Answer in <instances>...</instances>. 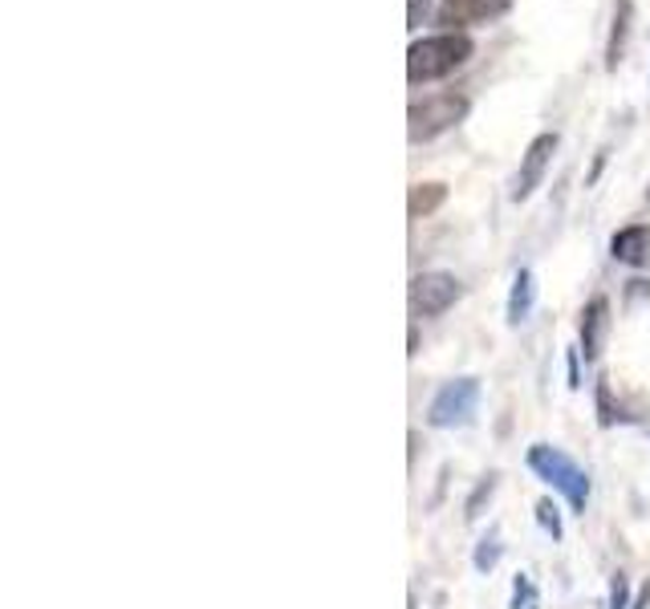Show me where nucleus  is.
<instances>
[{
	"instance_id": "nucleus-1",
	"label": "nucleus",
	"mask_w": 650,
	"mask_h": 609,
	"mask_svg": "<svg viewBox=\"0 0 650 609\" xmlns=\"http://www.w3.org/2000/svg\"><path fill=\"white\" fill-rule=\"evenodd\" d=\"M472 53H476V41L467 33H432V37H418L407 49V82L411 86L443 82L460 65H467Z\"/></svg>"
},
{
	"instance_id": "nucleus-2",
	"label": "nucleus",
	"mask_w": 650,
	"mask_h": 609,
	"mask_svg": "<svg viewBox=\"0 0 650 609\" xmlns=\"http://www.w3.org/2000/svg\"><path fill=\"white\" fill-rule=\"evenodd\" d=\"M528 468L541 475L549 487H558L561 496L570 500V508L577 517H586V504H589V475L573 463L561 447H549V443H533L528 447Z\"/></svg>"
},
{
	"instance_id": "nucleus-3",
	"label": "nucleus",
	"mask_w": 650,
	"mask_h": 609,
	"mask_svg": "<svg viewBox=\"0 0 650 609\" xmlns=\"http://www.w3.org/2000/svg\"><path fill=\"white\" fill-rule=\"evenodd\" d=\"M467 114H472V102H467L464 94H455V90L427 94V98L415 102L411 114H407V138H411L415 147L418 142H432V138L455 130Z\"/></svg>"
},
{
	"instance_id": "nucleus-4",
	"label": "nucleus",
	"mask_w": 650,
	"mask_h": 609,
	"mask_svg": "<svg viewBox=\"0 0 650 609\" xmlns=\"http://www.w3.org/2000/svg\"><path fill=\"white\" fill-rule=\"evenodd\" d=\"M476 402H480V378H451L448 386H439V395L432 398L427 423L439 426V431H443V426H464L472 423Z\"/></svg>"
},
{
	"instance_id": "nucleus-5",
	"label": "nucleus",
	"mask_w": 650,
	"mask_h": 609,
	"mask_svg": "<svg viewBox=\"0 0 650 609\" xmlns=\"http://www.w3.org/2000/svg\"><path fill=\"white\" fill-rule=\"evenodd\" d=\"M509 13L512 0H443L435 9V25H443V33H467L476 25H492Z\"/></svg>"
},
{
	"instance_id": "nucleus-6",
	"label": "nucleus",
	"mask_w": 650,
	"mask_h": 609,
	"mask_svg": "<svg viewBox=\"0 0 650 609\" xmlns=\"http://www.w3.org/2000/svg\"><path fill=\"white\" fill-rule=\"evenodd\" d=\"M558 147H561L558 130H545V135H537L533 142H528L525 154H521V171H516V179H512V203H525V199L541 187L545 171H549V163H553Z\"/></svg>"
},
{
	"instance_id": "nucleus-7",
	"label": "nucleus",
	"mask_w": 650,
	"mask_h": 609,
	"mask_svg": "<svg viewBox=\"0 0 650 609\" xmlns=\"http://www.w3.org/2000/svg\"><path fill=\"white\" fill-rule=\"evenodd\" d=\"M460 281L451 273H418L411 276V313L415 318H439V313H448L451 304L460 301Z\"/></svg>"
},
{
	"instance_id": "nucleus-8",
	"label": "nucleus",
	"mask_w": 650,
	"mask_h": 609,
	"mask_svg": "<svg viewBox=\"0 0 650 609\" xmlns=\"http://www.w3.org/2000/svg\"><path fill=\"white\" fill-rule=\"evenodd\" d=\"M610 297H589L586 309H582V353H586V362H598L605 350V337H610Z\"/></svg>"
},
{
	"instance_id": "nucleus-9",
	"label": "nucleus",
	"mask_w": 650,
	"mask_h": 609,
	"mask_svg": "<svg viewBox=\"0 0 650 609\" xmlns=\"http://www.w3.org/2000/svg\"><path fill=\"white\" fill-rule=\"evenodd\" d=\"M610 257L626 269H647L650 264V224H626L610 236Z\"/></svg>"
},
{
	"instance_id": "nucleus-10",
	"label": "nucleus",
	"mask_w": 650,
	"mask_h": 609,
	"mask_svg": "<svg viewBox=\"0 0 650 609\" xmlns=\"http://www.w3.org/2000/svg\"><path fill=\"white\" fill-rule=\"evenodd\" d=\"M630 25H635V4L618 0L614 4V21H610V37H605V70L614 74L626 58V41H630Z\"/></svg>"
},
{
	"instance_id": "nucleus-11",
	"label": "nucleus",
	"mask_w": 650,
	"mask_h": 609,
	"mask_svg": "<svg viewBox=\"0 0 650 609\" xmlns=\"http://www.w3.org/2000/svg\"><path fill=\"white\" fill-rule=\"evenodd\" d=\"M533 301H537L533 273H528V269H516V276H512V293H509V325H525L528 313H533Z\"/></svg>"
},
{
	"instance_id": "nucleus-12",
	"label": "nucleus",
	"mask_w": 650,
	"mask_h": 609,
	"mask_svg": "<svg viewBox=\"0 0 650 609\" xmlns=\"http://www.w3.org/2000/svg\"><path fill=\"white\" fill-rule=\"evenodd\" d=\"M443 203H448V183H415L407 196V212L411 220H423V215L439 212Z\"/></svg>"
},
{
	"instance_id": "nucleus-13",
	"label": "nucleus",
	"mask_w": 650,
	"mask_h": 609,
	"mask_svg": "<svg viewBox=\"0 0 650 609\" xmlns=\"http://www.w3.org/2000/svg\"><path fill=\"white\" fill-rule=\"evenodd\" d=\"M492 492H496V472H492V475H484L480 484H476V492L467 496L464 517H467V520H476V517H480V512H484V504L492 500Z\"/></svg>"
},
{
	"instance_id": "nucleus-14",
	"label": "nucleus",
	"mask_w": 650,
	"mask_h": 609,
	"mask_svg": "<svg viewBox=\"0 0 650 609\" xmlns=\"http://www.w3.org/2000/svg\"><path fill=\"white\" fill-rule=\"evenodd\" d=\"M496 561H500V533L492 529V533L480 540V548H476V569H480V573H492Z\"/></svg>"
},
{
	"instance_id": "nucleus-15",
	"label": "nucleus",
	"mask_w": 650,
	"mask_h": 609,
	"mask_svg": "<svg viewBox=\"0 0 650 609\" xmlns=\"http://www.w3.org/2000/svg\"><path fill=\"white\" fill-rule=\"evenodd\" d=\"M537 520H541V529L553 536V540H561V512H558V504H549V500L537 504Z\"/></svg>"
},
{
	"instance_id": "nucleus-16",
	"label": "nucleus",
	"mask_w": 650,
	"mask_h": 609,
	"mask_svg": "<svg viewBox=\"0 0 650 609\" xmlns=\"http://www.w3.org/2000/svg\"><path fill=\"white\" fill-rule=\"evenodd\" d=\"M605 609H630V581H626V573H614V581H610V606Z\"/></svg>"
},
{
	"instance_id": "nucleus-17",
	"label": "nucleus",
	"mask_w": 650,
	"mask_h": 609,
	"mask_svg": "<svg viewBox=\"0 0 650 609\" xmlns=\"http://www.w3.org/2000/svg\"><path fill=\"white\" fill-rule=\"evenodd\" d=\"M427 13H432V0H407V29L415 33Z\"/></svg>"
},
{
	"instance_id": "nucleus-18",
	"label": "nucleus",
	"mask_w": 650,
	"mask_h": 609,
	"mask_svg": "<svg viewBox=\"0 0 650 609\" xmlns=\"http://www.w3.org/2000/svg\"><path fill=\"white\" fill-rule=\"evenodd\" d=\"M533 601V581L525 577V573H516V585H512V609H521Z\"/></svg>"
},
{
	"instance_id": "nucleus-19",
	"label": "nucleus",
	"mask_w": 650,
	"mask_h": 609,
	"mask_svg": "<svg viewBox=\"0 0 650 609\" xmlns=\"http://www.w3.org/2000/svg\"><path fill=\"white\" fill-rule=\"evenodd\" d=\"M577 358H582V350H570V386L573 390H582V370H577Z\"/></svg>"
},
{
	"instance_id": "nucleus-20",
	"label": "nucleus",
	"mask_w": 650,
	"mask_h": 609,
	"mask_svg": "<svg viewBox=\"0 0 650 609\" xmlns=\"http://www.w3.org/2000/svg\"><path fill=\"white\" fill-rule=\"evenodd\" d=\"M647 606H650V581L642 585V594L635 597V606H630V609H647Z\"/></svg>"
},
{
	"instance_id": "nucleus-21",
	"label": "nucleus",
	"mask_w": 650,
	"mask_h": 609,
	"mask_svg": "<svg viewBox=\"0 0 650 609\" xmlns=\"http://www.w3.org/2000/svg\"><path fill=\"white\" fill-rule=\"evenodd\" d=\"M647 196H650V191H647Z\"/></svg>"
}]
</instances>
